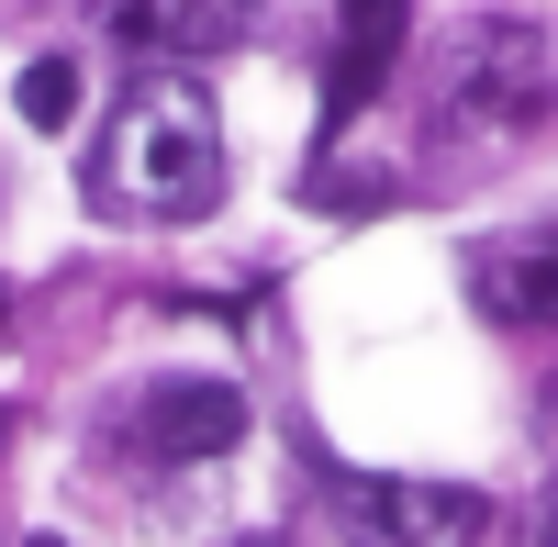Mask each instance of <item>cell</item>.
<instances>
[{"label":"cell","mask_w":558,"mask_h":547,"mask_svg":"<svg viewBox=\"0 0 558 547\" xmlns=\"http://www.w3.org/2000/svg\"><path fill=\"white\" fill-rule=\"evenodd\" d=\"M89 202L112 223H191L223 202V112L191 68H134L89 146Z\"/></svg>","instance_id":"obj_1"},{"label":"cell","mask_w":558,"mask_h":547,"mask_svg":"<svg viewBox=\"0 0 558 547\" xmlns=\"http://www.w3.org/2000/svg\"><path fill=\"white\" fill-rule=\"evenodd\" d=\"M313 491H324V525H336V547H470V525H481V491H458V481L313 470Z\"/></svg>","instance_id":"obj_2"},{"label":"cell","mask_w":558,"mask_h":547,"mask_svg":"<svg viewBox=\"0 0 558 547\" xmlns=\"http://www.w3.org/2000/svg\"><path fill=\"white\" fill-rule=\"evenodd\" d=\"M436 101H447L458 123H470V134L536 123V112L558 101V78H547V45H536L525 23H502V12L458 23V34H447V57H436Z\"/></svg>","instance_id":"obj_3"},{"label":"cell","mask_w":558,"mask_h":547,"mask_svg":"<svg viewBox=\"0 0 558 547\" xmlns=\"http://www.w3.org/2000/svg\"><path fill=\"white\" fill-rule=\"evenodd\" d=\"M123 425H134L146 459H223L246 436V391L235 380H146Z\"/></svg>","instance_id":"obj_4"},{"label":"cell","mask_w":558,"mask_h":547,"mask_svg":"<svg viewBox=\"0 0 558 547\" xmlns=\"http://www.w3.org/2000/svg\"><path fill=\"white\" fill-rule=\"evenodd\" d=\"M470 302L492 325H558V223L470 235Z\"/></svg>","instance_id":"obj_5"},{"label":"cell","mask_w":558,"mask_h":547,"mask_svg":"<svg viewBox=\"0 0 558 547\" xmlns=\"http://www.w3.org/2000/svg\"><path fill=\"white\" fill-rule=\"evenodd\" d=\"M257 23V0H123V34L146 57H223Z\"/></svg>","instance_id":"obj_6"},{"label":"cell","mask_w":558,"mask_h":547,"mask_svg":"<svg viewBox=\"0 0 558 547\" xmlns=\"http://www.w3.org/2000/svg\"><path fill=\"white\" fill-rule=\"evenodd\" d=\"M402 57V0H347V45H336V89H324V123H347L368 89Z\"/></svg>","instance_id":"obj_7"},{"label":"cell","mask_w":558,"mask_h":547,"mask_svg":"<svg viewBox=\"0 0 558 547\" xmlns=\"http://www.w3.org/2000/svg\"><path fill=\"white\" fill-rule=\"evenodd\" d=\"M78 89H89L78 57H34V68L12 78V112H23L34 134H68V123H78Z\"/></svg>","instance_id":"obj_8"},{"label":"cell","mask_w":558,"mask_h":547,"mask_svg":"<svg viewBox=\"0 0 558 547\" xmlns=\"http://www.w3.org/2000/svg\"><path fill=\"white\" fill-rule=\"evenodd\" d=\"M470 547H558V503H514V514H481Z\"/></svg>","instance_id":"obj_9"},{"label":"cell","mask_w":558,"mask_h":547,"mask_svg":"<svg viewBox=\"0 0 558 547\" xmlns=\"http://www.w3.org/2000/svg\"><path fill=\"white\" fill-rule=\"evenodd\" d=\"M235 547H279V536H235Z\"/></svg>","instance_id":"obj_10"},{"label":"cell","mask_w":558,"mask_h":547,"mask_svg":"<svg viewBox=\"0 0 558 547\" xmlns=\"http://www.w3.org/2000/svg\"><path fill=\"white\" fill-rule=\"evenodd\" d=\"M34 547H57V536H34Z\"/></svg>","instance_id":"obj_11"}]
</instances>
